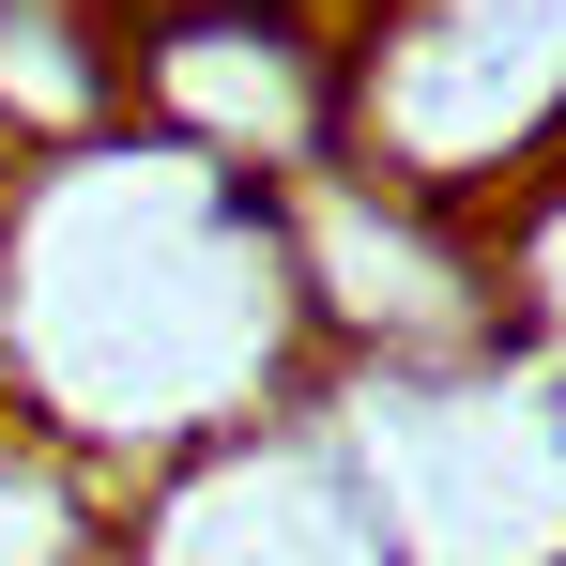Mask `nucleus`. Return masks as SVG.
<instances>
[{
	"instance_id": "3",
	"label": "nucleus",
	"mask_w": 566,
	"mask_h": 566,
	"mask_svg": "<svg viewBox=\"0 0 566 566\" xmlns=\"http://www.w3.org/2000/svg\"><path fill=\"white\" fill-rule=\"evenodd\" d=\"M0 185H15V169H0Z\"/></svg>"
},
{
	"instance_id": "2",
	"label": "nucleus",
	"mask_w": 566,
	"mask_h": 566,
	"mask_svg": "<svg viewBox=\"0 0 566 566\" xmlns=\"http://www.w3.org/2000/svg\"><path fill=\"white\" fill-rule=\"evenodd\" d=\"M0 566H93V536H77V490L15 474V444H0Z\"/></svg>"
},
{
	"instance_id": "4",
	"label": "nucleus",
	"mask_w": 566,
	"mask_h": 566,
	"mask_svg": "<svg viewBox=\"0 0 566 566\" xmlns=\"http://www.w3.org/2000/svg\"><path fill=\"white\" fill-rule=\"evenodd\" d=\"M0 444H15V429H0Z\"/></svg>"
},
{
	"instance_id": "1",
	"label": "nucleus",
	"mask_w": 566,
	"mask_h": 566,
	"mask_svg": "<svg viewBox=\"0 0 566 566\" xmlns=\"http://www.w3.org/2000/svg\"><path fill=\"white\" fill-rule=\"evenodd\" d=\"M199 460H214L230 521H245L261 552H214L199 521H169V505H154V521L123 536V566H398L322 413H261V444H199Z\"/></svg>"
}]
</instances>
